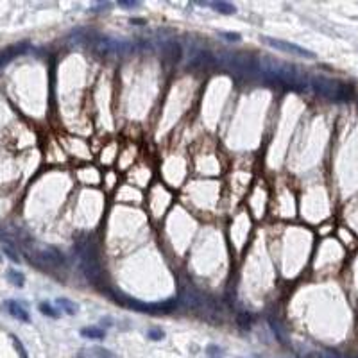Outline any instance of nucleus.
I'll return each mask as SVG.
<instances>
[{"label":"nucleus","instance_id":"1","mask_svg":"<svg viewBox=\"0 0 358 358\" xmlns=\"http://www.w3.org/2000/svg\"><path fill=\"white\" fill-rule=\"evenodd\" d=\"M260 75L272 84H279L289 90H304L310 86V77L287 61L272 58V56H262L260 58Z\"/></svg>","mask_w":358,"mask_h":358},{"label":"nucleus","instance_id":"2","mask_svg":"<svg viewBox=\"0 0 358 358\" xmlns=\"http://www.w3.org/2000/svg\"><path fill=\"white\" fill-rule=\"evenodd\" d=\"M75 254L77 260H79L81 271H83L84 278L90 283H93V285H100L104 278V269L99 260V251H97L95 242L90 240V238L77 242Z\"/></svg>","mask_w":358,"mask_h":358},{"label":"nucleus","instance_id":"3","mask_svg":"<svg viewBox=\"0 0 358 358\" xmlns=\"http://www.w3.org/2000/svg\"><path fill=\"white\" fill-rule=\"evenodd\" d=\"M219 65L224 70L235 75L245 77V79H252V77L260 75V59H256L251 54H244V52H220L217 58Z\"/></svg>","mask_w":358,"mask_h":358},{"label":"nucleus","instance_id":"4","mask_svg":"<svg viewBox=\"0 0 358 358\" xmlns=\"http://www.w3.org/2000/svg\"><path fill=\"white\" fill-rule=\"evenodd\" d=\"M310 88L319 97L333 100V103H344L351 97V88L347 84L340 83L337 79H329V77H310Z\"/></svg>","mask_w":358,"mask_h":358},{"label":"nucleus","instance_id":"5","mask_svg":"<svg viewBox=\"0 0 358 358\" xmlns=\"http://www.w3.org/2000/svg\"><path fill=\"white\" fill-rule=\"evenodd\" d=\"M95 48L99 54L108 56V58H124L135 52V43L124 38H115V36H97Z\"/></svg>","mask_w":358,"mask_h":358},{"label":"nucleus","instance_id":"6","mask_svg":"<svg viewBox=\"0 0 358 358\" xmlns=\"http://www.w3.org/2000/svg\"><path fill=\"white\" fill-rule=\"evenodd\" d=\"M115 297H117V303L125 304V306L133 308L136 312H145V314H168V312H172L177 306V301L175 299L160 301V303H145V301L133 299V297L124 296L120 292H115Z\"/></svg>","mask_w":358,"mask_h":358},{"label":"nucleus","instance_id":"7","mask_svg":"<svg viewBox=\"0 0 358 358\" xmlns=\"http://www.w3.org/2000/svg\"><path fill=\"white\" fill-rule=\"evenodd\" d=\"M260 40L265 45H269V47L276 48V50L287 52V54H290V56H299V58H306V59L315 58V54L312 50H308V48L301 47V45H297V43H292V41L279 40V38H272V36H262Z\"/></svg>","mask_w":358,"mask_h":358},{"label":"nucleus","instance_id":"8","mask_svg":"<svg viewBox=\"0 0 358 358\" xmlns=\"http://www.w3.org/2000/svg\"><path fill=\"white\" fill-rule=\"evenodd\" d=\"M217 58L210 50L202 47H192L188 52V68H208V66L215 65Z\"/></svg>","mask_w":358,"mask_h":358},{"label":"nucleus","instance_id":"9","mask_svg":"<svg viewBox=\"0 0 358 358\" xmlns=\"http://www.w3.org/2000/svg\"><path fill=\"white\" fill-rule=\"evenodd\" d=\"M177 301L187 308H199V306L204 304V297H202L192 285H181V287H179Z\"/></svg>","mask_w":358,"mask_h":358},{"label":"nucleus","instance_id":"10","mask_svg":"<svg viewBox=\"0 0 358 358\" xmlns=\"http://www.w3.org/2000/svg\"><path fill=\"white\" fill-rule=\"evenodd\" d=\"M154 45H156L158 50H160L167 59H170V61H177V59L181 58V54H183L181 45L168 36H161L160 40H156V43Z\"/></svg>","mask_w":358,"mask_h":358},{"label":"nucleus","instance_id":"11","mask_svg":"<svg viewBox=\"0 0 358 358\" xmlns=\"http://www.w3.org/2000/svg\"><path fill=\"white\" fill-rule=\"evenodd\" d=\"M38 258H40L43 263H47V265H52V267L65 263V258H63V254L56 247H43L40 252H38Z\"/></svg>","mask_w":358,"mask_h":358},{"label":"nucleus","instance_id":"12","mask_svg":"<svg viewBox=\"0 0 358 358\" xmlns=\"http://www.w3.org/2000/svg\"><path fill=\"white\" fill-rule=\"evenodd\" d=\"M25 50H27V43H18V45H13V47L4 48V50H0V68L4 65H8L13 58L23 54Z\"/></svg>","mask_w":358,"mask_h":358},{"label":"nucleus","instance_id":"13","mask_svg":"<svg viewBox=\"0 0 358 358\" xmlns=\"http://www.w3.org/2000/svg\"><path fill=\"white\" fill-rule=\"evenodd\" d=\"M77 358H115V354L111 353V351L104 349V347L95 346V347H86V349H83Z\"/></svg>","mask_w":358,"mask_h":358},{"label":"nucleus","instance_id":"14","mask_svg":"<svg viewBox=\"0 0 358 358\" xmlns=\"http://www.w3.org/2000/svg\"><path fill=\"white\" fill-rule=\"evenodd\" d=\"M303 358H342L335 349H328V347H321V349H312L299 353Z\"/></svg>","mask_w":358,"mask_h":358},{"label":"nucleus","instance_id":"15","mask_svg":"<svg viewBox=\"0 0 358 358\" xmlns=\"http://www.w3.org/2000/svg\"><path fill=\"white\" fill-rule=\"evenodd\" d=\"M8 310H9V314H11L15 319H18V321H22V322H29L31 321L29 312H27L25 308H23L22 304L18 303V301H9V303H8Z\"/></svg>","mask_w":358,"mask_h":358},{"label":"nucleus","instance_id":"16","mask_svg":"<svg viewBox=\"0 0 358 358\" xmlns=\"http://www.w3.org/2000/svg\"><path fill=\"white\" fill-rule=\"evenodd\" d=\"M210 8L215 9V11H219V13H222V15H233V13H237V8H235L233 4H229V2H222V0H219V2H212Z\"/></svg>","mask_w":358,"mask_h":358},{"label":"nucleus","instance_id":"17","mask_svg":"<svg viewBox=\"0 0 358 358\" xmlns=\"http://www.w3.org/2000/svg\"><path fill=\"white\" fill-rule=\"evenodd\" d=\"M58 306L61 308L63 312H66L68 315H75L77 310H79V306H77L75 303H72L70 299H66V297H59V299H58Z\"/></svg>","mask_w":358,"mask_h":358},{"label":"nucleus","instance_id":"18","mask_svg":"<svg viewBox=\"0 0 358 358\" xmlns=\"http://www.w3.org/2000/svg\"><path fill=\"white\" fill-rule=\"evenodd\" d=\"M81 335L84 337V339H93V340H100L104 339V329L100 328H83L81 329Z\"/></svg>","mask_w":358,"mask_h":358},{"label":"nucleus","instance_id":"19","mask_svg":"<svg viewBox=\"0 0 358 358\" xmlns=\"http://www.w3.org/2000/svg\"><path fill=\"white\" fill-rule=\"evenodd\" d=\"M8 282L11 283V285H15V287H23L25 278H23L22 272L15 271V269H9V271H8Z\"/></svg>","mask_w":358,"mask_h":358},{"label":"nucleus","instance_id":"20","mask_svg":"<svg viewBox=\"0 0 358 358\" xmlns=\"http://www.w3.org/2000/svg\"><path fill=\"white\" fill-rule=\"evenodd\" d=\"M38 308H40V312L43 315H48V317H52V319H58L59 317V312L56 310V308L52 306L50 303H40V306H38Z\"/></svg>","mask_w":358,"mask_h":358},{"label":"nucleus","instance_id":"21","mask_svg":"<svg viewBox=\"0 0 358 358\" xmlns=\"http://www.w3.org/2000/svg\"><path fill=\"white\" fill-rule=\"evenodd\" d=\"M251 321H252V317L249 314H240V315H238V324H240L244 329H247L249 326H251Z\"/></svg>","mask_w":358,"mask_h":358},{"label":"nucleus","instance_id":"22","mask_svg":"<svg viewBox=\"0 0 358 358\" xmlns=\"http://www.w3.org/2000/svg\"><path fill=\"white\" fill-rule=\"evenodd\" d=\"M13 342H15V347H16V351H18L20 356H22V358H29V356H27V353H25V349H23L22 342H20V340L16 339V337H13Z\"/></svg>","mask_w":358,"mask_h":358},{"label":"nucleus","instance_id":"23","mask_svg":"<svg viewBox=\"0 0 358 358\" xmlns=\"http://www.w3.org/2000/svg\"><path fill=\"white\" fill-rule=\"evenodd\" d=\"M165 337V333L161 331V329H158V328H154V329H150L149 331V339H152V340H161Z\"/></svg>","mask_w":358,"mask_h":358},{"label":"nucleus","instance_id":"24","mask_svg":"<svg viewBox=\"0 0 358 358\" xmlns=\"http://www.w3.org/2000/svg\"><path fill=\"white\" fill-rule=\"evenodd\" d=\"M4 252H6V254L9 256V258L13 260V262H20V258H18V252H16V251H13V249L9 247V245H4Z\"/></svg>","mask_w":358,"mask_h":358},{"label":"nucleus","instance_id":"25","mask_svg":"<svg viewBox=\"0 0 358 358\" xmlns=\"http://www.w3.org/2000/svg\"><path fill=\"white\" fill-rule=\"evenodd\" d=\"M222 36L226 38V40H229V41H238V40H240V36L235 34V33H222Z\"/></svg>","mask_w":358,"mask_h":358},{"label":"nucleus","instance_id":"26","mask_svg":"<svg viewBox=\"0 0 358 358\" xmlns=\"http://www.w3.org/2000/svg\"><path fill=\"white\" fill-rule=\"evenodd\" d=\"M208 353L210 354H222V349H219V347H215V346H210L208 347Z\"/></svg>","mask_w":358,"mask_h":358},{"label":"nucleus","instance_id":"27","mask_svg":"<svg viewBox=\"0 0 358 358\" xmlns=\"http://www.w3.org/2000/svg\"><path fill=\"white\" fill-rule=\"evenodd\" d=\"M120 6H124V8H133V6H136L135 2H120Z\"/></svg>","mask_w":358,"mask_h":358}]
</instances>
